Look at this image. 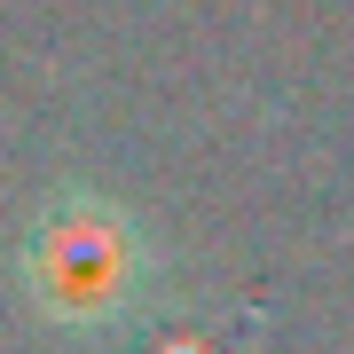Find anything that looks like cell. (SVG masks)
Here are the masks:
<instances>
[{
    "label": "cell",
    "mask_w": 354,
    "mask_h": 354,
    "mask_svg": "<svg viewBox=\"0 0 354 354\" xmlns=\"http://www.w3.org/2000/svg\"><path fill=\"white\" fill-rule=\"evenodd\" d=\"M16 276H24V299L48 323H64V330H111V323H127L142 307L158 260H150L142 221L118 197L64 189V197H48L32 213L24 244H16Z\"/></svg>",
    "instance_id": "cell-1"
},
{
    "label": "cell",
    "mask_w": 354,
    "mask_h": 354,
    "mask_svg": "<svg viewBox=\"0 0 354 354\" xmlns=\"http://www.w3.org/2000/svg\"><path fill=\"white\" fill-rule=\"evenodd\" d=\"M150 354H236V346H228V330H213V323H174V330L150 339Z\"/></svg>",
    "instance_id": "cell-2"
}]
</instances>
